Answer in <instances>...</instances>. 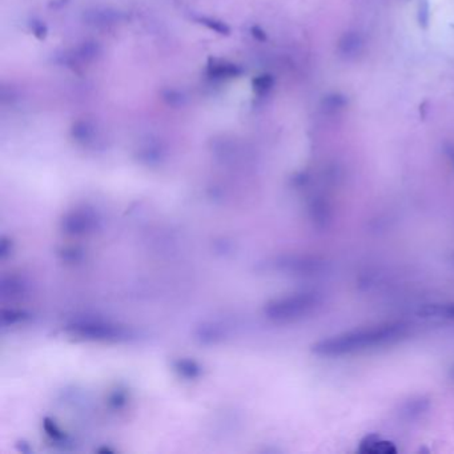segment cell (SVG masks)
<instances>
[{
  "label": "cell",
  "instance_id": "cell-5",
  "mask_svg": "<svg viewBox=\"0 0 454 454\" xmlns=\"http://www.w3.org/2000/svg\"><path fill=\"white\" fill-rule=\"evenodd\" d=\"M429 408V401L424 399V398H417V399H411L408 401L401 411V416L404 417L405 420H416L422 416L424 413H426Z\"/></svg>",
  "mask_w": 454,
  "mask_h": 454
},
{
  "label": "cell",
  "instance_id": "cell-1",
  "mask_svg": "<svg viewBox=\"0 0 454 454\" xmlns=\"http://www.w3.org/2000/svg\"><path fill=\"white\" fill-rule=\"evenodd\" d=\"M411 333V324L404 320H393L362 326L342 332L340 335L316 342L312 346L313 353L324 357H342L366 351L391 346L405 340Z\"/></svg>",
  "mask_w": 454,
  "mask_h": 454
},
{
  "label": "cell",
  "instance_id": "cell-3",
  "mask_svg": "<svg viewBox=\"0 0 454 454\" xmlns=\"http://www.w3.org/2000/svg\"><path fill=\"white\" fill-rule=\"evenodd\" d=\"M420 317L438 322H454V303L428 304L418 309Z\"/></svg>",
  "mask_w": 454,
  "mask_h": 454
},
{
  "label": "cell",
  "instance_id": "cell-2",
  "mask_svg": "<svg viewBox=\"0 0 454 454\" xmlns=\"http://www.w3.org/2000/svg\"><path fill=\"white\" fill-rule=\"evenodd\" d=\"M322 304V296L317 292H303L282 299L269 308L270 316L279 320H297L316 312Z\"/></svg>",
  "mask_w": 454,
  "mask_h": 454
},
{
  "label": "cell",
  "instance_id": "cell-4",
  "mask_svg": "<svg viewBox=\"0 0 454 454\" xmlns=\"http://www.w3.org/2000/svg\"><path fill=\"white\" fill-rule=\"evenodd\" d=\"M362 453L391 454L396 453L397 449L392 442L381 440L379 435H371L365 437L359 444Z\"/></svg>",
  "mask_w": 454,
  "mask_h": 454
}]
</instances>
